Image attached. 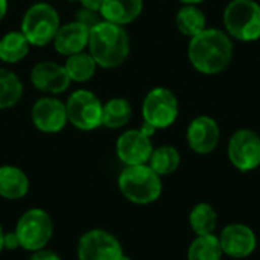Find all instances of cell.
<instances>
[{"label": "cell", "instance_id": "cell-1", "mask_svg": "<svg viewBox=\"0 0 260 260\" xmlns=\"http://www.w3.org/2000/svg\"><path fill=\"white\" fill-rule=\"evenodd\" d=\"M235 46L230 35L218 27H207L192 37L187 44V58L192 67L206 76L222 73L232 62Z\"/></svg>", "mask_w": 260, "mask_h": 260}, {"label": "cell", "instance_id": "cell-2", "mask_svg": "<svg viewBox=\"0 0 260 260\" xmlns=\"http://www.w3.org/2000/svg\"><path fill=\"white\" fill-rule=\"evenodd\" d=\"M87 49L98 67L116 69L128 59L131 52V38L125 26L101 20L90 27Z\"/></svg>", "mask_w": 260, "mask_h": 260}, {"label": "cell", "instance_id": "cell-3", "mask_svg": "<svg viewBox=\"0 0 260 260\" xmlns=\"http://www.w3.org/2000/svg\"><path fill=\"white\" fill-rule=\"evenodd\" d=\"M117 186L120 193L136 206H149L158 201L163 192V181L149 165L125 166L119 174Z\"/></svg>", "mask_w": 260, "mask_h": 260}, {"label": "cell", "instance_id": "cell-4", "mask_svg": "<svg viewBox=\"0 0 260 260\" xmlns=\"http://www.w3.org/2000/svg\"><path fill=\"white\" fill-rule=\"evenodd\" d=\"M222 23L232 40L253 43L260 40V5L256 0H232L224 8Z\"/></svg>", "mask_w": 260, "mask_h": 260}, {"label": "cell", "instance_id": "cell-5", "mask_svg": "<svg viewBox=\"0 0 260 260\" xmlns=\"http://www.w3.org/2000/svg\"><path fill=\"white\" fill-rule=\"evenodd\" d=\"M59 26L61 17L58 11L50 3L37 2L23 14L20 30L27 38L30 46L44 47L53 41Z\"/></svg>", "mask_w": 260, "mask_h": 260}, {"label": "cell", "instance_id": "cell-6", "mask_svg": "<svg viewBox=\"0 0 260 260\" xmlns=\"http://www.w3.org/2000/svg\"><path fill=\"white\" fill-rule=\"evenodd\" d=\"M14 233L18 238L20 248L35 253L44 250L52 241L53 221L46 210L34 207L20 215Z\"/></svg>", "mask_w": 260, "mask_h": 260}, {"label": "cell", "instance_id": "cell-7", "mask_svg": "<svg viewBox=\"0 0 260 260\" xmlns=\"http://www.w3.org/2000/svg\"><path fill=\"white\" fill-rule=\"evenodd\" d=\"M180 114V104L175 93L166 87H155L149 90L142 102L143 122L155 129H166L172 126Z\"/></svg>", "mask_w": 260, "mask_h": 260}, {"label": "cell", "instance_id": "cell-8", "mask_svg": "<svg viewBox=\"0 0 260 260\" xmlns=\"http://www.w3.org/2000/svg\"><path fill=\"white\" fill-rule=\"evenodd\" d=\"M102 101L90 90L78 88L66 101L67 119L79 131H94L102 126Z\"/></svg>", "mask_w": 260, "mask_h": 260}, {"label": "cell", "instance_id": "cell-9", "mask_svg": "<svg viewBox=\"0 0 260 260\" xmlns=\"http://www.w3.org/2000/svg\"><path fill=\"white\" fill-rule=\"evenodd\" d=\"M227 155L235 169L239 172H251L260 166V136L250 129H236L227 146Z\"/></svg>", "mask_w": 260, "mask_h": 260}, {"label": "cell", "instance_id": "cell-10", "mask_svg": "<svg viewBox=\"0 0 260 260\" xmlns=\"http://www.w3.org/2000/svg\"><path fill=\"white\" fill-rule=\"evenodd\" d=\"M123 248L119 239L102 229H93L85 232L76 247L78 260H120Z\"/></svg>", "mask_w": 260, "mask_h": 260}, {"label": "cell", "instance_id": "cell-11", "mask_svg": "<svg viewBox=\"0 0 260 260\" xmlns=\"http://www.w3.org/2000/svg\"><path fill=\"white\" fill-rule=\"evenodd\" d=\"M32 125L44 134H58L69 123L66 102L56 96L44 94L37 99L30 108Z\"/></svg>", "mask_w": 260, "mask_h": 260}, {"label": "cell", "instance_id": "cell-12", "mask_svg": "<svg viewBox=\"0 0 260 260\" xmlns=\"http://www.w3.org/2000/svg\"><path fill=\"white\" fill-rule=\"evenodd\" d=\"M154 151V145L149 136L140 128L126 129L116 140V155L125 166L148 165L149 157Z\"/></svg>", "mask_w": 260, "mask_h": 260}, {"label": "cell", "instance_id": "cell-13", "mask_svg": "<svg viewBox=\"0 0 260 260\" xmlns=\"http://www.w3.org/2000/svg\"><path fill=\"white\" fill-rule=\"evenodd\" d=\"M218 238L224 256L232 259H247L257 248V236L254 230L242 222L225 225Z\"/></svg>", "mask_w": 260, "mask_h": 260}, {"label": "cell", "instance_id": "cell-14", "mask_svg": "<svg viewBox=\"0 0 260 260\" xmlns=\"http://www.w3.org/2000/svg\"><path fill=\"white\" fill-rule=\"evenodd\" d=\"M186 140L195 154L209 155L221 142V128L213 117L207 114L197 116L186 129Z\"/></svg>", "mask_w": 260, "mask_h": 260}, {"label": "cell", "instance_id": "cell-15", "mask_svg": "<svg viewBox=\"0 0 260 260\" xmlns=\"http://www.w3.org/2000/svg\"><path fill=\"white\" fill-rule=\"evenodd\" d=\"M29 78L34 88L49 96H58L64 93L72 84L64 64L49 59L37 62L30 70Z\"/></svg>", "mask_w": 260, "mask_h": 260}, {"label": "cell", "instance_id": "cell-16", "mask_svg": "<svg viewBox=\"0 0 260 260\" xmlns=\"http://www.w3.org/2000/svg\"><path fill=\"white\" fill-rule=\"evenodd\" d=\"M90 27L78 20L64 23L59 26L52 44L56 53L62 56H70L84 52L88 47Z\"/></svg>", "mask_w": 260, "mask_h": 260}, {"label": "cell", "instance_id": "cell-17", "mask_svg": "<svg viewBox=\"0 0 260 260\" xmlns=\"http://www.w3.org/2000/svg\"><path fill=\"white\" fill-rule=\"evenodd\" d=\"M143 11V0H104L99 9L102 20L126 26L137 20Z\"/></svg>", "mask_w": 260, "mask_h": 260}, {"label": "cell", "instance_id": "cell-18", "mask_svg": "<svg viewBox=\"0 0 260 260\" xmlns=\"http://www.w3.org/2000/svg\"><path fill=\"white\" fill-rule=\"evenodd\" d=\"M30 181L23 169L14 165L0 166V197L9 201L21 200L29 193Z\"/></svg>", "mask_w": 260, "mask_h": 260}, {"label": "cell", "instance_id": "cell-19", "mask_svg": "<svg viewBox=\"0 0 260 260\" xmlns=\"http://www.w3.org/2000/svg\"><path fill=\"white\" fill-rule=\"evenodd\" d=\"M30 50V44L21 30H9L0 38V61L5 64H18Z\"/></svg>", "mask_w": 260, "mask_h": 260}, {"label": "cell", "instance_id": "cell-20", "mask_svg": "<svg viewBox=\"0 0 260 260\" xmlns=\"http://www.w3.org/2000/svg\"><path fill=\"white\" fill-rule=\"evenodd\" d=\"M175 26L184 37H195L207 29V17L198 5H183L175 15Z\"/></svg>", "mask_w": 260, "mask_h": 260}, {"label": "cell", "instance_id": "cell-21", "mask_svg": "<svg viewBox=\"0 0 260 260\" xmlns=\"http://www.w3.org/2000/svg\"><path fill=\"white\" fill-rule=\"evenodd\" d=\"M133 117V105L126 98H113L102 107V126L119 129Z\"/></svg>", "mask_w": 260, "mask_h": 260}, {"label": "cell", "instance_id": "cell-22", "mask_svg": "<svg viewBox=\"0 0 260 260\" xmlns=\"http://www.w3.org/2000/svg\"><path fill=\"white\" fill-rule=\"evenodd\" d=\"M148 165L155 174H158L160 177H166L174 174L180 168L181 154L172 145H161L158 148H154Z\"/></svg>", "mask_w": 260, "mask_h": 260}, {"label": "cell", "instance_id": "cell-23", "mask_svg": "<svg viewBox=\"0 0 260 260\" xmlns=\"http://www.w3.org/2000/svg\"><path fill=\"white\" fill-rule=\"evenodd\" d=\"M189 225L197 236L213 235L218 227V213L209 203H198L189 213Z\"/></svg>", "mask_w": 260, "mask_h": 260}, {"label": "cell", "instance_id": "cell-24", "mask_svg": "<svg viewBox=\"0 0 260 260\" xmlns=\"http://www.w3.org/2000/svg\"><path fill=\"white\" fill-rule=\"evenodd\" d=\"M24 93V85L17 73L0 67V110L15 107Z\"/></svg>", "mask_w": 260, "mask_h": 260}, {"label": "cell", "instance_id": "cell-25", "mask_svg": "<svg viewBox=\"0 0 260 260\" xmlns=\"http://www.w3.org/2000/svg\"><path fill=\"white\" fill-rule=\"evenodd\" d=\"M64 67L72 82L84 84V82H88L96 75L98 64L93 59V56L84 50V52L67 56Z\"/></svg>", "mask_w": 260, "mask_h": 260}, {"label": "cell", "instance_id": "cell-26", "mask_svg": "<svg viewBox=\"0 0 260 260\" xmlns=\"http://www.w3.org/2000/svg\"><path fill=\"white\" fill-rule=\"evenodd\" d=\"M222 257L221 242L215 233L197 236L187 248V260H222Z\"/></svg>", "mask_w": 260, "mask_h": 260}, {"label": "cell", "instance_id": "cell-27", "mask_svg": "<svg viewBox=\"0 0 260 260\" xmlns=\"http://www.w3.org/2000/svg\"><path fill=\"white\" fill-rule=\"evenodd\" d=\"M75 20H78V21L87 24L88 27H91V26H94L96 23H99V21L102 20V17H101V14H99L98 11H91V9H87V8H82V6H81V9L78 11Z\"/></svg>", "mask_w": 260, "mask_h": 260}, {"label": "cell", "instance_id": "cell-28", "mask_svg": "<svg viewBox=\"0 0 260 260\" xmlns=\"http://www.w3.org/2000/svg\"><path fill=\"white\" fill-rule=\"evenodd\" d=\"M27 260H62L55 251L52 250H40L35 253H30V257Z\"/></svg>", "mask_w": 260, "mask_h": 260}, {"label": "cell", "instance_id": "cell-29", "mask_svg": "<svg viewBox=\"0 0 260 260\" xmlns=\"http://www.w3.org/2000/svg\"><path fill=\"white\" fill-rule=\"evenodd\" d=\"M20 248V242H18V238L14 232H9V233H5V250H17Z\"/></svg>", "mask_w": 260, "mask_h": 260}, {"label": "cell", "instance_id": "cell-30", "mask_svg": "<svg viewBox=\"0 0 260 260\" xmlns=\"http://www.w3.org/2000/svg\"><path fill=\"white\" fill-rule=\"evenodd\" d=\"M78 2L81 3L82 8H87V9H91V11H98L99 12L104 0H78Z\"/></svg>", "mask_w": 260, "mask_h": 260}, {"label": "cell", "instance_id": "cell-31", "mask_svg": "<svg viewBox=\"0 0 260 260\" xmlns=\"http://www.w3.org/2000/svg\"><path fill=\"white\" fill-rule=\"evenodd\" d=\"M8 12V0H0V21L5 18Z\"/></svg>", "mask_w": 260, "mask_h": 260}, {"label": "cell", "instance_id": "cell-32", "mask_svg": "<svg viewBox=\"0 0 260 260\" xmlns=\"http://www.w3.org/2000/svg\"><path fill=\"white\" fill-rule=\"evenodd\" d=\"M3 250H5V230H3V227L0 224V254H2Z\"/></svg>", "mask_w": 260, "mask_h": 260}, {"label": "cell", "instance_id": "cell-33", "mask_svg": "<svg viewBox=\"0 0 260 260\" xmlns=\"http://www.w3.org/2000/svg\"><path fill=\"white\" fill-rule=\"evenodd\" d=\"M178 2L183 3V5H201L206 0H178Z\"/></svg>", "mask_w": 260, "mask_h": 260}, {"label": "cell", "instance_id": "cell-34", "mask_svg": "<svg viewBox=\"0 0 260 260\" xmlns=\"http://www.w3.org/2000/svg\"><path fill=\"white\" fill-rule=\"evenodd\" d=\"M120 260H131V257H129V256H126V254H123V256L120 257Z\"/></svg>", "mask_w": 260, "mask_h": 260}, {"label": "cell", "instance_id": "cell-35", "mask_svg": "<svg viewBox=\"0 0 260 260\" xmlns=\"http://www.w3.org/2000/svg\"><path fill=\"white\" fill-rule=\"evenodd\" d=\"M67 2H78V0H67Z\"/></svg>", "mask_w": 260, "mask_h": 260}, {"label": "cell", "instance_id": "cell-36", "mask_svg": "<svg viewBox=\"0 0 260 260\" xmlns=\"http://www.w3.org/2000/svg\"><path fill=\"white\" fill-rule=\"evenodd\" d=\"M259 168H260V166H259Z\"/></svg>", "mask_w": 260, "mask_h": 260}]
</instances>
